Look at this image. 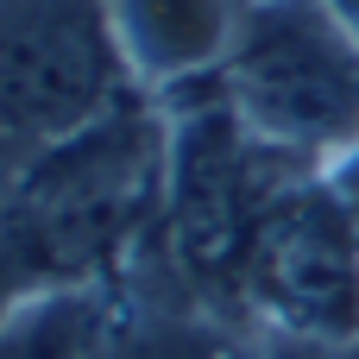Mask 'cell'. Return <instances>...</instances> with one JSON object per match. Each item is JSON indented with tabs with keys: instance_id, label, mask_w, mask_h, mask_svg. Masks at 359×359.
<instances>
[{
	"instance_id": "6da1fadb",
	"label": "cell",
	"mask_w": 359,
	"mask_h": 359,
	"mask_svg": "<svg viewBox=\"0 0 359 359\" xmlns=\"http://www.w3.org/2000/svg\"><path fill=\"white\" fill-rule=\"evenodd\" d=\"M164 221V107L133 95L76 139L25 158L0 240L32 284H114Z\"/></svg>"
},
{
	"instance_id": "7a4b0ae2",
	"label": "cell",
	"mask_w": 359,
	"mask_h": 359,
	"mask_svg": "<svg viewBox=\"0 0 359 359\" xmlns=\"http://www.w3.org/2000/svg\"><path fill=\"white\" fill-rule=\"evenodd\" d=\"M196 95L170 88L151 95L164 107V246L177 278H189L196 290L233 284L240 259L259 233V221L278 208V196H290L303 177H316L309 164H297L290 151L265 145L233 101L221 95L215 76L189 82Z\"/></svg>"
},
{
	"instance_id": "3957f363",
	"label": "cell",
	"mask_w": 359,
	"mask_h": 359,
	"mask_svg": "<svg viewBox=\"0 0 359 359\" xmlns=\"http://www.w3.org/2000/svg\"><path fill=\"white\" fill-rule=\"evenodd\" d=\"M215 82L265 145L309 170L359 151V32L328 0H246Z\"/></svg>"
},
{
	"instance_id": "277c9868",
	"label": "cell",
	"mask_w": 359,
	"mask_h": 359,
	"mask_svg": "<svg viewBox=\"0 0 359 359\" xmlns=\"http://www.w3.org/2000/svg\"><path fill=\"white\" fill-rule=\"evenodd\" d=\"M145 95L101 19V0H0V139L38 158Z\"/></svg>"
},
{
	"instance_id": "5b68a950",
	"label": "cell",
	"mask_w": 359,
	"mask_h": 359,
	"mask_svg": "<svg viewBox=\"0 0 359 359\" xmlns=\"http://www.w3.org/2000/svg\"><path fill=\"white\" fill-rule=\"evenodd\" d=\"M233 290L265 328L359 341V208L328 177H303L259 221Z\"/></svg>"
},
{
	"instance_id": "8992f818",
	"label": "cell",
	"mask_w": 359,
	"mask_h": 359,
	"mask_svg": "<svg viewBox=\"0 0 359 359\" xmlns=\"http://www.w3.org/2000/svg\"><path fill=\"white\" fill-rule=\"evenodd\" d=\"M246 0H101L114 50L145 95H170L221 69Z\"/></svg>"
},
{
	"instance_id": "52a82bcc",
	"label": "cell",
	"mask_w": 359,
	"mask_h": 359,
	"mask_svg": "<svg viewBox=\"0 0 359 359\" xmlns=\"http://www.w3.org/2000/svg\"><path fill=\"white\" fill-rule=\"evenodd\" d=\"M120 309L114 284H32L0 316V359H101Z\"/></svg>"
},
{
	"instance_id": "ba28073f",
	"label": "cell",
	"mask_w": 359,
	"mask_h": 359,
	"mask_svg": "<svg viewBox=\"0 0 359 359\" xmlns=\"http://www.w3.org/2000/svg\"><path fill=\"white\" fill-rule=\"evenodd\" d=\"M101 359H252V347L196 309H120Z\"/></svg>"
},
{
	"instance_id": "9c48e42d",
	"label": "cell",
	"mask_w": 359,
	"mask_h": 359,
	"mask_svg": "<svg viewBox=\"0 0 359 359\" xmlns=\"http://www.w3.org/2000/svg\"><path fill=\"white\" fill-rule=\"evenodd\" d=\"M19 170H25V158L0 139V221H6V208H13V189H19Z\"/></svg>"
},
{
	"instance_id": "30bf717a",
	"label": "cell",
	"mask_w": 359,
	"mask_h": 359,
	"mask_svg": "<svg viewBox=\"0 0 359 359\" xmlns=\"http://www.w3.org/2000/svg\"><path fill=\"white\" fill-rule=\"evenodd\" d=\"M328 6H334V13H341V19H347V25L359 32V0H328Z\"/></svg>"
},
{
	"instance_id": "8fae6325",
	"label": "cell",
	"mask_w": 359,
	"mask_h": 359,
	"mask_svg": "<svg viewBox=\"0 0 359 359\" xmlns=\"http://www.w3.org/2000/svg\"><path fill=\"white\" fill-rule=\"evenodd\" d=\"M341 359H359V341H347V347H341Z\"/></svg>"
}]
</instances>
